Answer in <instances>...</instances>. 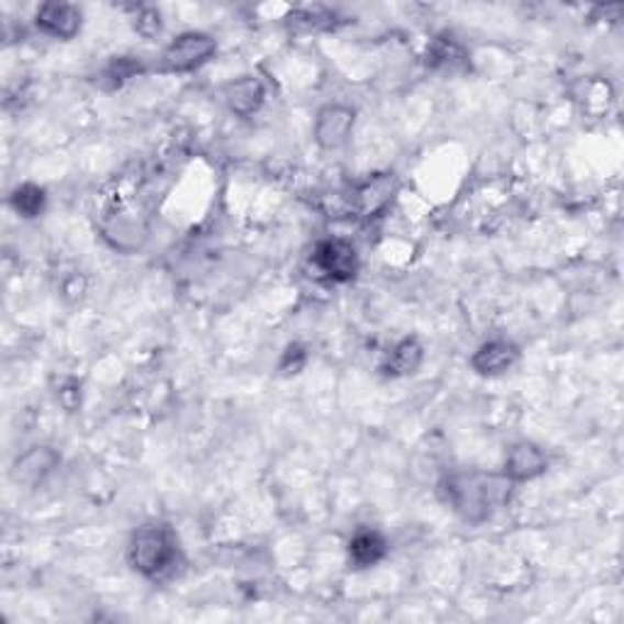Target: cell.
<instances>
[{
	"instance_id": "6da1fadb",
	"label": "cell",
	"mask_w": 624,
	"mask_h": 624,
	"mask_svg": "<svg viewBox=\"0 0 624 624\" xmlns=\"http://www.w3.org/2000/svg\"><path fill=\"white\" fill-rule=\"evenodd\" d=\"M442 503L468 525H483L505 510L515 493V483L500 471H452L437 483Z\"/></svg>"
},
{
	"instance_id": "7a4b0ae2",
	"label": "cell",
	"mask_w": 624,
	"mask_h": 624,
	"mask_svg": "<svg viewBox=\"0 0 624 624\" xmlns=\"http://www.w3.org/2000/svg\"><path fill=\"white\" fill-rule=\"evenodd\" d=\"M127 561L132 571H137L147 581H164L181 561V546H178L176 532L161 522L142 525L130 537Z\"/></svg>"
},
{
	"instance_id": "3957f363",
	"label": "cell",
	"mask_w": 624,
	"mask_h": 624,
	"mask_svg": "<svg viewBox=\"0 0 624 624\" xmlns=\"http://www.w3.org/2000/svg\"><path fill=\"white\" fill-rule=\"evenodd\" d=\"M218 40L208 32H181L161 54L164 74H193L215 59Z\"/></svg>"
},
{
	"instance_id": "277c9868",
	"label": "cell",
	"mask_w": 624,
	"mask_h": 624,
	"mask_svg": "<svg viewBox=\"0 0 624 624\" xmlns=\"http://www.w3.org/2000/svg\"><path fill=\"white\" fill-rule=\"evenodd\" d=\"M312 266L332 283H349L361 269L359 252L349 239L327 237L312 249Z\"/></svg>"
},
{
	"instance_id": "5b68a950",
	"label": "cell",
	"mask_w": 624,
	"mask_h": 624,
	"mask_svg": "<svg viewBox=\"0 0 624 624\" xmlns=\"http://www.w3.org/2000/svg\"><path fill=\"white\" fill-rule=\"evenodd\" d=\"M398 193V178L395 174H374L366 181L356 183L347 196H342L344 210L354 213L356 218H376L393 203Z\"/></svg>"
},
{
	"instance_id": "8992f818",
	"label": "cell",
	"mask_w": 624,
	"mask_h": 624,
	"mask_svg": "<svg viewBox=\"0 0 624 624\" xmlns=\"http://www.w3.org/2000/svg\"><path fill=\"white\" fill-rule=\"evenodd\" d=\"M62 464V454L49 444H35V447L18 454L10 464V481L20 488H40L47 483V478L57 471Z\"/></svg>"
},
{
	"instance_id": "52a82bcc",
	"label": "cell",
	"mask_w": 624,
	"mask_h": 624,
	"mask_svg": "<svg viewBox=\"0 0 624 624\" xmlns=\"http://www.w3.org/2000/svg\"><path fill=\"white\" fill-rule=\"evenodd\" d=\"M356 125V110L342 103H330L317 110L315 127H312V137H315L317 147L325 152H337L347 147L352 140V132Z\"/></svg>"
},
{
	"instance_id": "ba28073f",
	"label": "cell",
	"mask_w": 624,
	"mask_h": 624,
	"mask_svg": "<svg viewBox=\"0 0 624 624\" xmlns=\"http://www.w3.org/2000/svg\"><path fill=\"white\" fill-rule=\"evenodd\" d=\"M546 471H549V454H546L537 442L520 439L515 444H510V449L505 452L503 473L512 483L520 486L537 481V478L544 476Z\"/></svg>"
},
{
	"instance_id": "9c48e42d",
	"label": "cell",
	"mask_w": 624,
	"mask_h": 624,
	"mask_svg": "<svg viewBox=\"0 0 624 624\" xmlns=\"http://www.w3.org/2000/svg\"><path fill=\"white\" fill-rule=\"evenodd\" d=\"M35 27L44 37L71 42L83 27V10L74 3H44L35 13Z\"/></svg>"
},
{
	"instance_id": "30bf717a",
	"label": "cell",
	"mask_w": 624,
	"mask_h": 624,
	"mask_svg": "<svg viewBox=\"0 0 624 624\" xmlns=\"http://www.w3.org/2000/svg\"><path fill=\"white\" fill-rule=\"evenodd\" d=\"M520 347L512 339L505 337H495V339H488L483 342L481 347H478L471 354V369L473 374L483 376V378H498L508 371H512L520 361Z\"/></svg>"
},
{
	"instance_id": "8fae6325",
	"label": "cell",
	"mask_w": 624,
	"mask_h": 624,
	"mask_svg": "<svg viewBox=\"0 0 624 624\" xmlns=\"http://www.w3.org/2000/svg\"><path fill=\"white\" fill-rule=\"evenodd\" d=\"M222 100L232 115L254 118L266 103V86L259 76L244 74L222 88Z\"/></svg>"
},
{
	"instance_id": "7c38bea8",
	"label": "cell",
	"mask_w": 624,
	"mask_h": 624,
	"mask_svg": "<svg viewBox=\"0 0 624 624\" xmlns=\"http://www.w3.org/2000/svg\"><path fill=\"white\" fill-rule=\"evenodd\" d=\"M427 69L439 74H459L468 69V49L449 32L434 37L425 52Z\"/></svg>"
},
{
	"instance_id": "4fadbf2b",
	"label": "cell",
	"mask_w": 624,
	"mask_h": 624,
	"mask_svg": "<svg viewBox=\"0 0 624 624\" xmlns=\"http://www.w3.org/2000/svg\"><path fill=\"white\" fill-rule=\"evenodd\" d=\"M390 551L388 539L378 530L361 527L352 534V539L347 544V556L349 566L356 571H366V568H374L381 564Z\"/></svg>"
},
{
	"instance_id": "5bb4252c",
	"label": "cell",
	"mask_w": 624,
	"mask_h": 624,
	"mask_svg": "<svg viewBox=\"0 0 624 624\" xmlns=\"http://www.w3.org/2000/svg\"><path fill=\"white\" fill-rule=\"evenodd\" d=\"M422 361H425V347H422V342L417 337H403L386 352L378 369H381L386 378H408L420 371Z\"/></svg>"
},
{
	"instance_id": "9a60e30c",
	"label": "cell",
	"mask_w": 624,
	"mask_h": 624,
	"mask_svg": "<svg viewBox=\"0 0 624 624\" xmlns=\"http://www.w3.org/2000/svg\"><path fill=\"white\" fill-rule=\"evenodd\" d=\"M10 208L22 220H35L47 210V191L37 183H20L8 196Z\"/></svg>"
},
{
	"instance_id": "2e32d148",
	"label": "cell",
	"mask_w": 624,
	"mask_h": 624,
	"mask_svg": "<svg viewBox=\"0 0 624 624\" xmlns=\"http://www.w3.org/2000/svg\"><path fill=\"white\" fill-rule=\"evenodd\" d=\"M147 71V66L142 64L140 57H115L100 74V81H105L110 88L125 86L130 78H137L140 74Z\"/></svg>"
},
{
	"instance_id": "e0dca14e",
	"label": "cell",
	"mask_w": 624,
	"mask_h": 624,
	"mask_svg": "<svg viewBox=\"0 0 624 624\" xmlns=\"http://www.w3.org/2000/svg\"><path fill=\"white\" fill-rule=\"evenodd\" d=\"M291 27L303 30V32H327L337 27V15L332 10H322V8H303V10H293L291 15Z\"/></svg>"
},
{
	"instance_id": "ac0fdd59",
	"label": "cell",
	"mask_w": 624,
	"mask_h": 624,
	"mask_svg": "<svg viewBox=\"0 0 624 624\" xmlns=\"http://www.w3.org/2000/svg\"><path fill=\"white\" fill-rule=\"evenodd\" d=\"M308 366V349L303 344H288L286 352L281 354V361H278V374L281 376H298Z\"/></svg>"
},
{
	"instance_id": "d6986e66",
	"label": "cell",
	"mask_w": 624,
	"mask_h": 624,
	"mask_svg": "<svg viewBox=\"0 0 624 624\" xmlns=\"http://www.w3.org/2000/svg\"><path fill=\"white\" fill-rule=\"evenodd\" d=\"M135 30L144 40H154L161 32V13L156 8H140L135 15Z\"/></svg>"
},
{
	"instance_id": "ffe728a7",
	"label": "cell",
	"mask_w": 624,
	"mask_h": 624,
	"mask_svg": "<svg viewBox=\"0 0 624 624\" xmlns=\"http://www.w3.org/2000/svg\"><path fill=\"white\" fill-rule=\"evenodd\" d=\"M624 5H598L593 10V20H608V22H615L620 20Z\"/></svg>"
}]
</instances>
